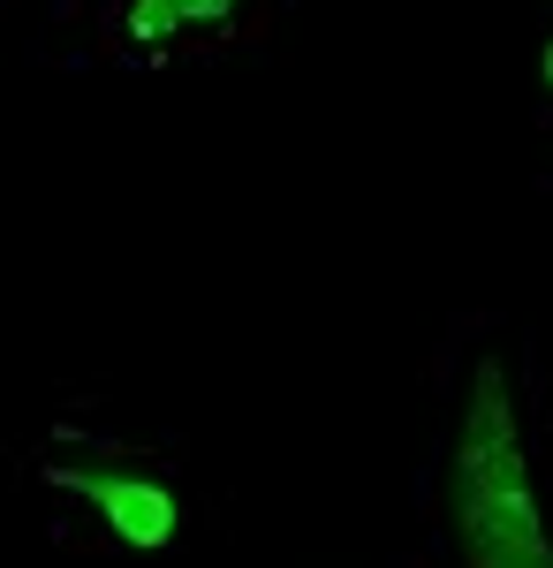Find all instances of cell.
<instances>
[{
    "label": "cell",
    "mask_w": 553,
    "mask_h": 568,
    "mask_svg": "<svg viewBox=\"0 0 553 568\" xmlns=\"http://www.w3.org/2000/svg\"><path fill=\"white\" fill-rule=\"evenodd\" d=\"M448 516L470 568H553V538L539 524L531 478L523 485H455L448 478Z\"/></svg>",
    "instance_id": "1"
},
{
    "label": "cell",
    "mask_w": 553,
    "mask_h": 568,
    "mask_svg": "<svg viewBox=\"0 0 553 568\" xmlns=\"http://www.w3.org/2000/svg\"><path fill=\"white\" fill-rule=\"evenodd\" d=\"M53 485H69V493H84L91 508L107 516V530L122 538V546H137V554H160L174 538V493L152 478H122V470H53Z\"/></svg>",
    "instance_id": "2"
},
{
    "label": "cell",
    "mask_w": 553,
    "mask_h": 568,
    "mask_svg": "<svg viewBox=\"0 0 553 568\" xmlns=\"http://www.w3.org/2000/svg\"><path fill=\"white\" fill-rule=\"evenodd\" d=\"M235 0H129V39H182V31H220Z\"/></svg>",
    "instance_id": "3"
},
{
    "label": "cell",
    "mask_w": 553,
    "mask_h": 568,
    "mask_svg": "<svg viewBox=\"0 0 553 568\" xmlns=\"http://www.w3.org/2000/svg\"><path fill=\"white\" fill-rule=\"evenodd\" d=\"M546 91H553V39H546Z\"/></svg>",
    "instance_id": "4"
}]
</instances>
